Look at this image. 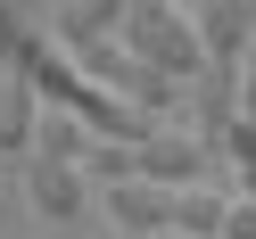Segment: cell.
<instances>
[{"instance_id":"obj_1","label":"cell","mask_w":256,"mask_h":239,"mask_svg":"<svg viewBox=\"0 0 256 239\" xmlns=\"http://www.w3.org/2000/svg\"><path fill=\"white\" fill-rule=\"evenodd\" d=\"M116 33H124V50H132L140 66H157L166 83H182V91L198 83L206 66H215V58L198 50V25H190V8H182V0H174V8H124V25H116Z\"/></svg>"},{"instance_id":"obj_2","label":"cell","mask_w":256,"mask_h":239,"mask_svg":"<svg viewBox=\"0 0 256 239\" xmlns=\"http://www.w3.org/2000/svg\"><path fill=\"white\" fill-rule=\"evenodd\" d=\"M198 165H206V140L198 132H182V124H149V132L132 140V173H149V182H166V190H182V182H198Z\"/></svg>"},{"instance_id":"obj_3","label":"cell","mask_w":256,"mask_h":239,"mask_svg":"<svg viewBox=\"0 0 256 239\" xmlns=\"http://www.w3.org/2000/svg\"><path fill=\"white\" fill-rule=\"evenodd\" d=\"M108 215L124 223V231H174V190L166 182H149V173H116L108 182Z\"/></svg>"},{"instance_id":"obj_4","label":"cell","mask_w":256,"mask_h":239,"mask_svg":"<svg viewBox=\"0 0 256 239\" xmlns=\"http://www.w3.org/2000/svg\"><path fill=\"white\" fill-rule=\"evenodd\" d=\"M190 25L215 66H248V0H190Z\"/></svg>"},{"instance_id":"obj_5","label":"cell","mask_w":256,"mask_h":239,"mask_svg":"<svg viewBox=\"0 0 256 239\" xmlns=\"http://www.w3.org/2000/svg\"><path fill=\"white\" fill-rule=\"evenodd\" d=\"M25 190H34V206H42L50 223H66V215H83V198H91V173L74 165V157H34Z\"/></svg>"},{"instance_id":"obj_6","label":"cell","mask_w":256,"mask_h":239,"mask_svg":"<svg viewBox=\"0 0 256 239\" xmlns=\"http://www.w3.org/2000/svg\"><path fill=\"white\" fill-rule=\"evenodd\" d=\"M42 132V91L17 58H0V149H34Z\"/></svg>"},{"instance_id":"obj_7","label":"cell","mask_w":256,"mask_h":239,"mask_svg":"<svg viewBox=\"0 0 256 239\" xmlns=\"http://www.w3.org/2000/svg\"><path fill=\"white\" fill-rule=\"evenodd\" d=\"M223 206H232V190L182 182V190H174V231H182V239H223Z\"/></svg>"},{"instance_id":"obj_8","label":"cell","mask_w":256,"mask_h":239,"mask_svg":"<svg viewBox=\"0 0 256 239\" xmlns=\"http://www.w3.org/2000/svg\"><path fill=\"white\" fill-rule=\"evenodd\" d=\"M206 149H223V157H232L240 173H248V165H256V124H248V116H232V124L215 132V140H206Z\"/></svg>"},{"instance_id":"obj_9","label":"cell","mask_w":256,"mask_h":239,"mask_svg":"<svg viewBox=\"0 0 256 239\" xmlns=\"http://www.w3.org/2000/svg\"><path fill=\"white\" fill-rule=\"evenodd\" d=\"M223 239H256V198H232V206H223Z\"/></svg>"},{"instance_id":"obj_10","label":"cell","mask_w":256,"mask_h":239,"mask_svg":"<svg viewBox=\"0 0 256 239\" xmlns=\"http://www.w3.org/2000/svg\"><path fill=\"white\" fill-rule=\"evenodd\" d=\"M240 198H256V165H248V173H240Z\"/></svg>"},{"instance_id":"obj_11","label":"cell","mask_w":256,"mask_h":239,"mask_svg":"<svg viewBox=\"0 0 256 239\" xmlns=\"http://www.w3.org/2000/svg\"><path fill=\"white\" fill-rule=\"evenodd\" d=\"M124 8H174V0H124Z\"/></svg>"},{"instance_id":"obj_12","label":"cell","mask_w":256,"mask_h":239,"mask_svg":"<svg viewBox=\"0 0 256 239\" xmlns=\"http://www.w3.org/2000/svg\"><path fill=\"white\" fill-rule=\"evenodd\" d=\"M149 239H182V231H149Z\"/></svg>"},{"instance_id":"obj_13","label":"cell","mask_w":256,"mask_h":239,"mask_svg":"<svg viewBox=\"0 0 256 239\" xmlns=\"http://www.w3.org/2000/svg\"><path fill=\"white\" fill-rule=\"evenodd\" d=\"M58 8H74V0H58Z\"/></svg>"}]
</instances>
